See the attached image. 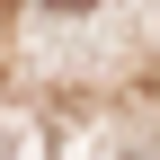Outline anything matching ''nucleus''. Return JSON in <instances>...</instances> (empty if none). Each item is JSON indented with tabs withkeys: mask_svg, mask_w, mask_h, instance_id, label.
<instances>
[{
	"mask_svg": "<svg viewBox=\"0 0 160 160\" xmlns=\"http://www.w3.org/2000/svg\"><path fill=\"white\" fill-rule=\"evenodd\" d=\"M62 9H89V0H62Z\"/></svg>",
	"mask_w": 160,
	"mask_h": 160,
	"instance_id": "obj_1",
	"label": "nucleus"
}]
</instances>
